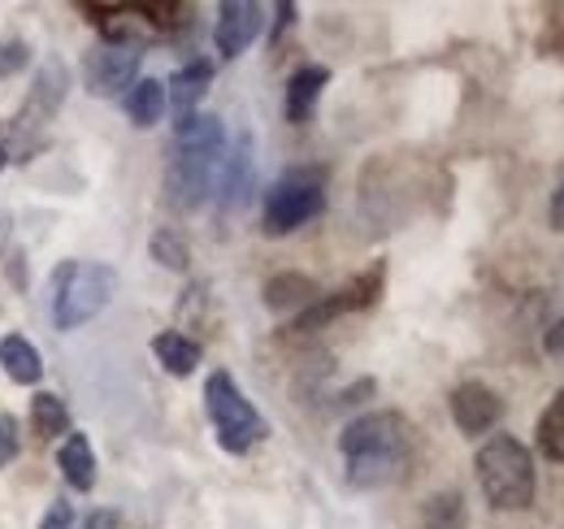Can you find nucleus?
<instances>
[{
    "label": "nucleus",
    "mask_w": 564,
    "mask_h": 529,
    "mask_svg": "<svg viewBox=\"0 0 564 529\" xmlns=\"http://www.w3.org/2000/svg\"><path fill=\"white\" fill-rule=\"evenodd\" d=\"M339 452L348 461V482L356 490H378L404 477L413 456V430L400 412H365L344 425Z\"/></svg>",
    "instance_id": "f257e3e1"
},
{
    "label": "nucleus",
    "mask_w": 564,
    "mask_h": 529,
    "mask_svg": "<svg viewBox=\"0 0 564 529\" xmlns=\"http://www.w3.org/2000/svg\"><path fill=\"white\" fill-rule=\"evenodd\" d=\"M221 152H226V131H221V122L213 114L178 118L174 152H170V165H165V192H170L174 208L192 213L217 192Z\"/></svg>",
    "instance_id": "f03ea898"
},
{
    "label": "nucleus",
    "mask_w": 564,
    "mask_h": 529,
    "mask_svg": "<svg viewBox=\"0 0 564 529\" xmlns=\"http://www.w3.org/2000/svg\"><path fill=\"white\" fill-rule=\"evenodd\" d=\"M474 468H478V486L487 495L495 512H525L534 504V456L525 443H517L512 434H491L478 456H474Z\"/></svg>",
    "instance_id": "7ed1b4c3"
},
{
    "label": "nucleus",
    "mask_w": 564,
    "mask_h": 529,
    "mask_svg": "<svg viewBox=\"0 0 564 529\" xmlns=\"http://www.w3.org/2000/svg\"><path fill=\"white\" fill-rule=\"evenodd\" d=\"M53 326L57 331H78L91 322L118 291V273L100 261H66L53 273Z\"/></svg>",
    "instance_id": "20e7f679"
},
{
    "label": "nucleus",
    "mask_w": 564,
    "mask_h": 529,
    "mask_svg": "<svg viewBox=\"0 0 564 529\" xmlns=\"http://www.w3.org/2000/svg\"><path fill=\"white\" fill-rule=\"evenodd\" d=\"M205 412L217 430V447L230 456H243L265 439L261 412L252 408V399L239 391V382L226 369L209 374V382H205Z\"/></svg>",
    "instance_id": "39448f33"
},
{
    "label": "nucleus",
    "mask_w": 564,
    "mask_h": 529,
    "mask_svg": "<svg viewBox=\"0 0 564 529\" xmlns=\"http://www.w3.org/2000/svg\"><path fill=\"white\" fill-rule=\"evenodd\" d=\"M143 62V40L127 26H109L96 48L83 53V83L91 96H127Z\"/></svg>",
    "instance_id": "423d86ee"
},
{
    "label": "nucleus",
    "mask_w": 564,
    "mask_h": 529,
    "mask_svg": "<svg viewBox=\"0 0 564 529\" xmlns=\"http://www.w3.org/2000/svg\"><path fill=\"white\" fill-rule=\"evenodd\" d=\"M326 192H322V174L317 170H291L265 192V235H291L304 222L322 217Z\"/></svg>",
    "instance_id": "0eeeda50"
},
{
    "label": "nucleus",
    "mask_w": 564,
    "mask_h": 529,
    "mask_svg": "<svg viewBox=\"0 0 564 529\" xmlns=\"http://www.w3.org/2000/svg\"><path fill=\"white\" fill-rule=\"evenodd\" d=\"M378 291H382V264H373L369 273H360L356 282H348V287L335 291V295H317L304 313H295L291 331H300V334L322 331V326H330L335 317H344V313H352V309H369V304L378 300Z\"/></svg>",
    "instance_id": "6e6552de"
},
{
    "label": "nucleus",
    "mask_w": 564,
    "mask_h": 529,
    "mask_svg": "<svg viewBox=\"0 0 564 529\" xmlns=\"http://www.w3.org/2000/svg\"><path fill=\"white\" fill-rule=\"evenodd\" d=\"M257 192V156H252V134H239L230 156H221V170H217V204H221V217L248 208V199Z\"/></svg>",
    "instance_id": "1a4fd4ad"
},
{
    "label": "nucleus",
    "mask_w": 564,
    "mask_h": 529,
    "mask_svg": "<svg viewBox=\"0 0 564 529\" xmlns=\"http://www.w3.org/2000/svg\"><path fill=\"white\" fill-rule=\"evenodd\" d=\"M261 26H265V9H261V4H252V0H226V4L217 9L213 44H217V53L230 62V57L248 53V44L261 35Z\"/></svg>",
    "instance_id": "9d476101"
},
{
    "label": "nucleus",
    "mask_w": 564,
    "mask_h": 529,
    "mask_svg": "<svg viewBox=\"0 0 564 529\" xmlns=\"http://www.w3.org/2000/svg\"><path fill=\"white\" fill-rule=\"evenodd\" d=\"M499 417H503V399L495 396L487 382H460L452 391V421L460 434L482 439L499 425Z\"/></svg>",
    "instance_id": "9b49d317"
},
{
    "label": "nucleus",
    "mask_w": 564,
    "mask_h": 529,
    "mask_svg": "<svg viewBox=\"0 0 564 529\" xmlns=\"http://www.w3.org/2000/svg\"><path fill=\"white\" fill-rule=\"evenodd\" d=\"M66 87H70V69L66 62H44L40 74H35V87H31V96H26V105H22V118H18V131H40L44 122H53V114L62 109V100H66Z\"/></svg>",
    "instance_id": "f8f14e48"
},
{
    "label": "nucleus",
    "mask_w": 564,
    "mask_h": 529,
    "mask_svg": "<svg viewBox=\"0 0 564 529\" xmlns=\"http://www.w3.org/2000/svg\"><path fill=\"white\" fill-rule=\"evenodd\" d=\"M209 83H213L209 62H187L183 69H174V74H170V83H165V105H170L178 118H192V114H196V105L205 100Z\"/></svg>",
    "instance_id": "ddd939ff"
},
{
    "label": "nucleus",
    "mask_w": 564,
    "mask_h": 529,
    "mask_svg": "<svg viewBox=\"0 0 564 529\" xmlns=\"http://www.w3.org/2000/svg\"><path fill=\"white\" fill-rule=\"evenodd\" d=\"M326 83H330V69L326 66H300L291 74V83H286V122H308L313 118V109H317V100H322V91H326Z\"/></svg>",
    "instance_id": "4468645a"
},
{
    "label": "nucleus",
    "mask_w": 564,
    "mask_h": 529,
    "mask_svg": "<svg viewBox=\"0 0 564 529\" xmlns=\"http://www.w3.org/2000/svg\"><path fill=\"white\" fill-rule=\"evenodd\" d=\"M152 356L161 360L165 374H174V378H192L205 352H200L196 338H187L183 331H161L156 338H152Z\"/></svg>",
    "instance_id": "2eb2a0df"
},
{
    "label": "nucleus",
    "mask_w": 564,
    "mask_h": 529,
    "mask_svg": "<svg viewBox=\"0 0 564 529\" xmlns=\"http://www.w3.org/2000/svg\"><path fill=\"white\" fill-rule=\"evenodd\" d=\"M0 369H4L18 387H35V382L44 378V360H40L35 343L22 338V334H4V338H0Z\"/></svg>",
    "instance_id": "dca6fc26"
},
{
    "label": "nucleus",
    "mask_w": 564,
    "mask_h": 529,
    "mask_svg": "<svg viewBox=\"0 0 564 529\" xmlns=\"http://www.w3.org/2000/svg\"><path fill=\"white\" fill-rule=\"evenodd\" d=\"M122 114H127L140 131L156 127L161 114H165V83H161V78H135V83L127 87V96H122Z\"/></svg>",
    "instance_id": "f3484780"
},
{
    "label": "nucleus",
    "mask_w": 564,
    "mask_h": 529,
    "mask_svg": "<svg viewBox=\"0 0 564 529\" xmlns=\"http://www.w3.org/2000/svg\"><path fill=\"white\" fill-rule=\"evenodd\" d=\"M317 300V282L313 278H304V273H274L270 282H265V304L274 309V313H304L308 304Z\"/></svg>",
    "instance_id": "a211bd4d"
},
{
    "label": "nucleus",
    "mask_w": 564,
    "mask_h": 529,
    "mask_svg": "<svg viewBox=\"0 0 564 529\" xmlns=\"http://www.w3.org/2000/svg\"><path fill=\"white\" fill-rule=\"evenodd\" d=\"M57 464H62V473H66V482L74 490H91L96 486V452H91L87 434H70L62 443V452H57Z\"/></svg>",
    "instance_id": "6ab92c4d"
},
{
    "label": "nucleus",
    "mask_w": 564,
    "mask_h": 529,
    "mask_svg": "<svg viewBox=\"0 0 564 529\" xmlns=\"http://www.w3.org/2000/svg\"><path fill=\"white\" fill-rule=\"evenodd\" d=\"M422 529H469V508L460 490H434L422 504Z\"/></svg>",
    "instance_id": "aec40b11"
},
{
    "label": "nucleus",
    "mask_w": 564,
    "mask_h": 529,
    "mask_svg": "<svg viewBox=\"0 0 564 529\" xmlns=\"http://www.w3.org/2000/svg\"><path fill=\"white\" fill-rule=\"evenodd\" d=\"M534 443L547 461L564 464V391L552 396V403L539 412V425H534Z\"/></svg>",
    "instance_id": "412c9836"
},
{
    "label": "nucleus",
    "mask_w": 564,
    "mask_h": 529,
    "mask_svg": "<svg viewBox=\"0 0 564 529\" xmlns=\"http://www.w3.org/2000/svg\"><path fill=\"white\" fill-rule=\"evenodd\" d=\"M31 425H35V434H44V439L70 434V408H66L57 396L40 391V396L31 399Z\"/></svg>",
    "instance_id": "4be33fe9"
},
{
    "label": "nucleus",
    "mask_w": 564,
    "mask_h": 529,
    "mask_svg": "<svg viewBox=\"0 0 564 529\" xmlns=\"http://www.w3.org/2000/svg\"><path fill=\"white\" fill-rule=\"evenodd\" d=\"M148 252H152V261L165 264V269H174V273L187 269V261H192V257H187V244H183L178 230H156L152 244H148Z\"/></svg>",
    "instance_id": "5701e85b"
},
{
    "label": "nucleus",
    "mask_w": 564,
    "mask_h": 529,
    "mask_svg": "<svg viewBox=\"0 0 564 529\" xmlns=\"http://www.w3.org/2000/svg\"><path fill=\"white\" fill-rule=\"evenodd\" d=\"M26 57H31L26 40H4V44H0V78L18 74V69L26 66Z\"/></svg>",
    "instance_id": "b1692460"
},
{
    "label": "nucleus",
    "mask_w": 564,
    "mask_h": 529,
    "mask_svg": "<svg viewBox=\"0 0 564 529\" xmlns=\"http://www.w3.org/2000/svg\"><path fill=\"white\" fill-rule=\"evenodd\" d=\"M18 417H9V412H0V468L4 464L18 461Z\"/></svg>",
    "instance_id": "393cba45"
},
{
    "label": "nucleus",
    "mask_w": 564,
    "mask_h": 529,
    "mask_svg": "<svg viewBox=\"0 0 564 529\" xmlns=\"http://www.w3.org/2000/svg\"><path fill=\"white\" fill-rule=\"evenodd\" d=\"M70 521H74L70 504H66V499H53V508L44 512V521H40V529H70Z\"/></svg>",
    "instance_id": "a878e982"
},
{
    "label": "nucleus",
    "mask_w": 564,
    "mask_h": 529,
    "mask_svg": "<svg viewBox=\"0 0 564 529\" xmlns=\"http://www.w3.org/2000/svg\"><path fill=\"white\" fill-rule=\"evenodd\" d=\"M543 352H547L552 360H564V317L547 326V334H543Z\"/></svg>",
    "instance_id": "bb28decb"
},
{
    "label": "nucleus",
    "mask_w": 564,
    "mask_h": 529,
    "mask_svg": "<svg viewBox=\"0 0 564 529\" xmlns=\"http://www.w3.org/2000/svg\"><path fill=\"white\" fill-rule=\"evenodd\" d=\"M547 217H552V230H561V235H564V187H556V192H552Z\"/></svg>",
    "instance_id": "cd10ccee"
},
{
    "label": "nucleus",
    "mask_w": 564,
    "mask_h": 529,
    "mask_svg": "<svg viewBox=\"0 0 564 529\" xmlns=\"http://www.w3.org/2000/svg\"><path fill=\"white\" fill-rule=\"evenodd\" d=\"M118 526V512H96V517H87V529H113Z\"/></svg>",
    "instance_id": "c85d7f7f"
},
{
    "label": "nucleus",
    "mask_w": 564,
    "mask_h": 529,
    "mask_svg": "<svg viewBox=\"0 0 564 529\" xmlns=\"http://www.w3.org/2000/svg\"><path fill=\"white\" fill-rule=\"evenodd\" d=\"M291 22H295V4H279V22H274V35H282Z\"/></svg>",
    "instance_id": "c756f323"
},
{
    "label": "nucleus",
    "mask_w": 564,
    "mask_h": 529,
    "mask_svg": "<svg viewBox=\"0 0 564 529\" xmlns=\"http://www.w3.org/2000/svg\"><path fill=\"white\" fill-rule=\"evenodd\" d=\"M4 161H9V152H4V148H0V165H4Z\"/></svg>",
    "instance_id": "7c9ffc66"
}]
</instances>
